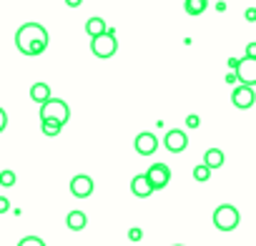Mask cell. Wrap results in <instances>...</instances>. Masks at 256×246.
I'll return each mask as SVG.
<instances>
[{"label": "cell", "mask_w": 256, "mask_h": 246, "mask_svg": "<svg viewBox=\"0 0 256 246\" xmlns=\"http://www.w3.org/2000/svg\"><path fill=\"white\" fill-rule=\"evenodd\" d=\"M16 48L23 56H40L48 48V30L40 23H23L16 30Z\"/></svg>", "instance_id": "1"}, {"label": "cell", "mask_w": 256, "mask_h": 246, "mask_svg": "<svg viewBox=\"0 0 256 246\" xmlns=\"http://www.w3.org/2000/svg\"><path fill=\"white\" fill-rule=\"evenodd\" d=\"M38 116H40V120H56V123H60V126H66L68 118H70V108H68L66 100L50 96L46 103H40Z\"/></svg>", "instance_id": "2"}, {"label": "cell", "mask_w": 256, "mask_h": 246, "mask_svg": "<svg viewBox=\"0 0 256 246\" xmlns=\"http://www.w3.org/2000/svg\"><path fill=\"white\" fill-rule=\"evenodd\" d=\"M116 50H118V36H116L113 28H108L106 33L90 38V53L96 58H113Z\"/></svg>", "instance_id": "3"}, {"label": "cell", "mask_w": 256, "mask_h": 246, "mask_svg": "<svg viewBox=\"0 0 256 246\" xmlns=\"http://www.w3.org/2000/svg\"><path fill=\"white\" fill-rule=\"evenodd\" d=\"M238 221H241V214H238V208L231 206V204H221V206L214 211V226H216L218 231H234V228L238 226Z\"/></svg>", "instance_id": "4"}, {"label": "cell", "mask_w": 256, "mask_h": 246, "mask_svg": "<svg viewBox=\"0 0 256 246\" xmlns=\"http://www.w3.org/2000/svg\"><path fill=\"white\" fill-rule=\"evenodd\" d=\"M146 178L154 186V191H161L171 184V168L166 164H151V168L146 171Z\"/></svg>", "instance_id": "5"}, {"label": "cell", "mask_w": 256, "mask_h": 246, "mask_svg": "<svg viewBox=\"0 0 256 246\" xmlns=\"http://www.w3.org/2000/svg\"><path fill=\"white\" fill-rule=\"evenodd\" d=\"M236 78H238V83L241 86H256V58H241L238 60V66H236Z\"/></svg>", "instance_id": "6"}, {"label": "cell", "mask_w": 256, "mask_h": 246, "mask_svg": "<svg viewBox=\"0 0 256 246\" xmlns=\"http://www.w3.org/2000/svg\"><path fill=\"white\" fill-rule=\"evenodd\" d=\"M231 103L238 108V110H246L251 106H256V93L251 86H236L234 93H231Z\"/></svg>", "instance_id": "7"}, {"label": "cell", "mask_w": 256, "mask_h": 246, "mask_svg": "<svg viewBox=\"0 0 256 246\" xmlns=\"http://www.w3.org/2000/svg\"><path fill=\"white\" fill-rule=\"evenodd\" d=\"M134 148H136V154H138V156H154V154L158 151V138H156L154 134L144 131V134H138V136H136Z\"/></svg>", "instance_id": "8"}, {"label": "cell", "mask_w": 256, "mask_h": 246, "mask_svg": "<svg viewBox=\"0 0 256 246\" xmlns=\"http://www.w3.org/2000/svg\"><path fill=\"white\" fill-rule=\"evenodd\" d=\"M93 188H96V184H93V178L86 176V174H78V176L70 178V194H73L76 198H88V196L93 194Z\"/></svg>", "instance_id": "9"}, {"label": "cell", "mask_w": 256, "mask_h": 246, "mask_svg": "<svg viewBox=\"0 0 256 246\" xmlns=\"http://www.w3.org/2000/svg\"><path fill=\"white\" fill-rule=\"evenodd\" d=\"M164 146H166L171 154H181V151H186V146H188V136H186V131H178V128L168 131L166 138H164Z\"/></svg>", "instance_id": "10"}, {"label": "cell", "mask_w": 256, "mask_h": 246, "mask_svg": "<svg viewBox=\"0 0 256 246\" xmlns=\"http://www.w3.org/2000/svg\"><path fill=\"white\" fill-rule=\"evenodd\" d=\"M131 191H134V196H138V198H148V196L154 194V186L148 184L146 174H138V176L131 178Z\"/></svg>", "instance_id": "11"}, {"label": "cell", "mask_w": 256, "mask_h": 246, "mask_svg": "<svg viewBox=\"0 0 256 246\" xmlns=\"http://www.w3.org/2000/svg\"><path fill=\"white\" fill-rule=\"evenodd\" d=\"M66 224H68L70 231H83V228L88 226V216H86L83 211H70V214L66 216Z\"/></svg>", "instance_id": "12"}, {"label": "cell", "mask_w": 256, "mask_h": 246, "mask_svg": "<svg viewBox=\"0 0 256 246\" xmlns=\"http://www.w3.org/2000/svg\"><path fill=\"white\" fill-rule=\"evenodd\" d=\"M30 98H33L36 103H46V100L50 98V86L43 83V80L33 83V86H30Z\"/></svg>", "instance_id": "13"}, {"label": "cell", "mask_w": 256, "mask_h": 246, "mask_svg": "<svg viewBox=\"0 0 256 246\" xmlns=\"http://www.w3.org/2000/svg\"><path fill=\"white\" fill-rule=\"evenodd\" d=\"M204 164L214 171V168H221L224 166V151H218V148H208L206 154H204Z\"/></svg>", "instance_id": "14"}, {"label": "cell", "mask_w": 256, "mask_h": 246, "mask_svg": "<svg viewBox=\"0 0 256 246\" xmlns=\"http://www.w3.org/2000/svg\"><path fill=\"white\" fill-rule=\"evenodd\" d=\"M106 30H108V26H106L103 18H90V20L86 23V33H88L90 38H96V36H100V33H106Z\"/></svg>", "instance_id": "15"}, {"label": "cell", "mask_w": 256, "mask_h": 246, "mask_svg": "<svg viewBox=\"0 0 256 246\" xmlns=\"http://www.w3.org/2000/svg\"><path fill=\"white\" fill-rule=\"evenodd\" d=\"M206 8H208V0H186L184 3V10L188 16H201Z\"/></svg>", "instance_id": "16"}, {"label": "cell", "mask_w": 256, "mask_h": 246, "mask_svg": "<svg viewBox=\"0 0 256 246\" xmlns=\"http://www.w3.org/2000/svg\"><path fill=\"white\" fill-rule=\"evenodd\" d=\"M40 131L46 136H58L63 131V126H60V123H56V120H40Z\"/></svg>", "instance_id": "17"}, {"label": "cell", "mask_w": 256, "mask_h": 246, "mask_svg": "<svg viewBox=\"0 0 256 246\" xmlns=\"http://www.w3.org/2000/svg\"><path fill=\"white\" fill-rule=\"evenodd\" d=\"M194 178H196L198 184H204V181H208V178H211V168H208L206 164H198V166L194 168Z\"/></svg>", "instance_id": "18"}, {"label": "cell", "mask_w": 256, "mask_h": 246, "mask_svg": "<svg viewBox=\"0 0 256 246\" xmlns=\"http://www.w3.org/2000/svg\"><path fill=\"white\" fill-rule=\"evenodd\" d=\"M16 184V171H10V168H6V171H0V186H6V188H10Z\"/></svg>", "instance_id": "19"}, {"label": "cell", "mask_w": 256, "mask_h": 246, "mask_svg": "<svg viewBox=\"0 0 256 246\" xmlns=\"http://www.w3.org/2000/svg\"><path fill=\"white\" fill-rule=\"evenodd\" d=\"M18 246H46V241L40 236H23L18 241Z\"/></svg>", "instance_id": "20"}, {"label": "cell", "mask_w": 256, "mask_h": 246, "mask_svg": "<svg viewBox=\"0 0 256 246\" xmlns=\"http://www.w3.org/2000/svg\"><path fill=\"white\" fill-rule=\"evenodd\" d=\"M186 126H188V128H198V126H201V118H198L196 113H191V116L186 118Z\"/></svg>", "instance_id": "21"}, {"label": "cell", "mask_w": 256, "mask_h": 246, "mask_svg": "<svg viewBox=\"0 0 256 246\" xmlns=\"http://www.w3.org/2000/svg\"><path fill=\"white\" fill-rule=\"evenodd\" d=\"M128 238H131V241H141L144 238V231L141 228H131V231H128Z\"/></svg>", "instance_id": "22"}, {"label": "cell", "mask_w": 256, "mask_h": 246, "mask_svg": "<svg viewBox=\"0 0 256 246\" xmlns=\"http://www.w3.org/2000/svg\"><path fill=\"white\" fill-rule=\"evenodd\" d=\"M6 126H8V113H6L3 108H0V134L6 131Z\"/></svg>", "instance_id": "23"}, {"label": "cell", "mask_w": 256, "mask_h": 246, "mask_svg": "<svg viewBox=\"0 0 256 246\" xmlns=\"http://www.w3.org/2000/svg\"><path fill=\"white\" fill-rule=\"evenodd\" d=\"M10 211V201L6 196H0V214H8Z\"/></svg>", "instance_id": "24"}, {"label": "cell", "mask_w": 256, "mask_h": 246, "mask_svg": "<svg viewBox=\"0 0 256 246\" xmlns=\"http://www.w3.org/2000/svg\"><path fill=\"white\" fill-rule=\"evenodd\" d=\"M246 58H256V43H246Z\"/></svg>", "instance_id": "25"}, {"label": "cell", "mask_w": 256, "mask_h": 246, "mask_svg": "<svg viewBox=\"0 0 256 246\" xmlns=\"http://www.w3.org/2000/svg\"><path fill=\"white\" fill-rule=\"evenodd\" d=\"M66 6H68V8H80L83 0H66Z\"/></svg>", "instance_id": "26"}, {"label": "cell", "mask_w": 256, "mask_h": 246, "mask_svg": "<svg viewBox=\"0 0 256 246\" xmlns=\"http://www.w3.org/2000/svg\"><path fill=\"white\" fill-rule=\"evenodd\" d=\"M244 16H246V20H256V8H248Z\"/></svg>", "instance_id": "27"}, {"label": "cell", "mask_w": 256, "mask_h": 246, "mask_svg": "<svg viewBox=\"0 0 256 246\" xmlns=\"http://www.w3.org/2000/svg\"><path fill=\"white\" fill-rule=\"evenodd\" d=\"M236 66H238V58H228V68L236 70Z\"/></svg>", "instance_id": "28"}, {"label": "cell", "mask_w": 256, "mask_h": 246, "mask_svg": "<svg viewBox=\"0 0 256 246\" xmlns=\"http://www.w3.org/2000/svg\"><path fill=\"white\" fill-rule=\"evenodd\" d=\"M236 80H238V78H236V73H234V70H231V73H228V76H226V83H236Z\"/></svg>", "instance_id": "29"}, {"label": "cell", "mask_w": 256, "mask_h": 246, "mask_svg": "<svg viewBox=\"0 0 256 246\" xmlns=\"http://www.w3.org/2000/svg\"><path fill=\"white\" fill-rule=\"evenodd\" d=\"M176 246H184V244H176Z\"/></svg>", "instance_id": "30"}]
</instances>
